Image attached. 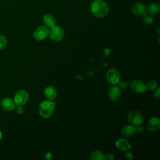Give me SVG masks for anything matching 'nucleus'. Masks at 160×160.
<instances>
[{"instance_id":"nucleus-1","label":"nucleus","mask_w":160,"mask_h":160,"mask_svg":"<svg viewBox=\"0 0 160 160\" xmlns=\"http://www.w3.org/2000/svg\"><path fill=\"white\" fill-rule=\"evenodd\" d=\"M91 14L96 18H103L109 12V8L103 0H94L91 5Z\"/></svg>"},{"instance_id":"nucleus-2","label":"nucleus","mask_w":160,"mask_h":160,"mask_svg":"<svg viewBox=\"0 0 160 160\" xmlns=\"http://www.w3.org/2000/svg\"><path fill=\"white\" fill-rule=\"evenodd\" d=\"M55 105L56 102L51 100L42 101L39 107V113L40 116L46 119L50 118L54 112Z\"/></svg>"},{"instance_id":"nucleus-3","label":"nucleus","mask_w":160,"mask_h":160,"mask_svg":"<svg viewBox=\"0 0 160 160\" xmlns=\"http://www.w3.org/2000/svg\"><path fill=\"white\" fill-rule=\"evenodd\" d=\"M128 121L134 126L141 125L144 121V117L142 113L137 110L130 111L128 116Z\"/></svg>"},{"instance_id":"nucleus-4","label":"nucleus","mask_w":160,"mask_h":160,"mask_svg":"<svg viewBox=\"0 0 160 160\" xmlns=\"http://www.w3.org/2000/svg\"><path fill=\"white\" fill-rule=\"evenodd\" d=\"M49 35L51 40L58 42L60 41L63 38L64 36V31L61 27L55 25L54 27L50 28Z\"/></svg>"},{"instance_id":"nucleus-5","label":"nucleus","mask_w":160,"mask_h":160,"mask_svg":"<svg viewBox=\"0 0 160 160\" xmlns=\"http://www.w3.org/2000/svg\"><path fill=\"white\" fill-rule=\"evenodd\" d=\"M29 93L24 89L19 90L14 95V101L17 106H23L29 100Z\"/></svg>"},{"instance_id":"nucleus-6","label":"nucleus","mask_w":160,"mask_h":160,"mask_svg":"<svg viewBox=\"0 0 160 160\" xmlns=\"http://www.w3.org/2000/svg\"><path fill=\"white\" fill-rule=\"evenodd\" d=\"M106 79L111 85L117 84L120 80V73L118 70L115 68L109 69L106 73Z\"/></svg>"},{"instance_id":"nucleus-7","label":"nucleus","mask_w":160,"mask_h":160,"mask_svg":"<svg viewBox=\"0 0 160 160\" xmlns=\"http://www.w3.org/2000/svg\"><path fill=\"white\" fill-rule=\"evenodd\" d=\"M49 28L44 25L40 26L34 30L33 32V37L38 41H42L49 35Z\"/></svg>"},{"instance_id":"nucleus-8","label":"nucleus","mask_w":160,"mask_h":160,"mask_svg":"<svg viewBox=\"0 0 160 160\" xmlns=\"http://www.w3.org/2000/svg\"><path fill=\"white\" fill-rule=\"evenodd\" d=\"M132 11L138 16H144L148 12L146 6L142 2H136L132 6Z\"/></svg>"},{"instance_id":"nucleus-9","label":"nucleus","mask_w":160,"mask_h":160,"mask_svg":"<svg viewBox=\"0 0 160 160\" xmlns=\"http://www.w3.org/2000/svg\"><path fill=\"white\" fill-rule=\"evenodd\" d=\"M131 88L133 92L137 94L144 93L146 91V87L144 82L141 80H134L131 84Z\"/></svg>"},{"instance_id":"nucleus-10","label":"nucleus","mask_w":160,"mask_h":160,"mask_svg":"<svg viewBox=\"0 0 160 160\" xmlns=\"http://www.w3.org/2000/svg\"><path fill=\"white\" fill-rule=\"evenodd\" d=\"M1 108L7 111H13L15 108L16 104L14 101L10 98H4L0 102Z\"/></svg>"},{"instance_id":"nucleus-11","label":"nucleus","mask_w":160,"mask_h":160,"mask_svg":"<svg viewBox=\"0 0 160 160\" xmlns=\"http://www.w3.org/2000/svg\"><path fill=\"white\" fill-rule=\"evenodd\" d=\"M121 95V91L118 86H116L115 84L110 88L108 92V96L111 101H118L120 98Z\"/></svg>"},{"instance_id":"nucleus-12","label":"nucleus","mask_w":160,"mask_h":160,"mask_svg":"<svg viewBox=\"0 0 160 160\" xmlns=\"http://www.w3.org/2000/svg\"><path fill=\"white\" fill-rule=\"evenodd\" d=\"M148 129L149 131L155 132L160 128V119L159 118L153 117L151 118L147 124Z\"/></svg>"},{"instance_id":"nucleus-13","label":"nucleus","mask_w":160,"mask_h":160,"mask_svg":"<svg viewBox=\"0 0 160 160\" xmlns=\"http://www.w3.org/2000/svg\"><path fill=\"white\" fill-rule=\"evenodd\" d=\"M44 93L46 98L51 101H54L56 99L57 95L56 89L51 85H48L44 88Z\"/></svg>"},{"instance_id":"nucleus-14","label":"nucleus","mask_w":160,"mask_h":160,"mask_svg":"<svg viewBox=\"0 0 160 160\" xmlns=\"http://www.w3.org/2000/svg\"><path fill=\"white\" fill-rule=\"evenodd\" d=\"M42 22L44 25L48 28H51L56 25V19L50 14H46L43 16Z\"/></svg>"},{"instance_id":"nucleus-15","label":"nucleus","mask_w":160,"mask_h":160,"mask_svg":"<svg viewBox=\"0 0 160 160\" xmlns=\"http://www.w3.org/2000/svg\"><path fill=\"white\" fill-rule=\"evenodd\" d=\"M136 129L134 126L127 124L124 126L121 129L122 134L125 137H131L135 134Z\"/></svg>"},{"instance_id":"nucleus-16","label":"nucleus","mask_w":160,"mask_h":160,"mask_svg":"<svg viewBox=\"0 0 160 160\" xmlns=\"http://www.w3.org/2000/svg\"><path fill=\"white\" fill-rule=\"evenodd\" d=\"M116 146L118 149L123 151H128L131 147L130 142L125 139H119L116 142Z\"/></svg>"},{"instance_id":"nucleus-17","label":"nucleus","mask_w":160,"mask_h":160,"mask_svg":"<svg viewBox=\"0 0 160 160\" xmlns=\"http://www.w3.org/2000/svg\"><path fill=\"white\" fill-rule=\"evenodd\" d=\"M147 11L149 14L154 16L160 11V4L158 2H152L147 8Z\"/></svg>"},{"instance_id":"nucleus-18","label":"nucleus","mask_w":160,"mask_h":160,"mask_svg":"<svg viewBox=\"0 0 160 160\" xmlns=\"http://www.w3.org/2000/svg\"><path fill=\"white\" fill-rule=\"evenodd\" d=\"M90 158L92 160H104L106 159V156L105 154L102 152L95 151L91 153Z\"/></svg>"},{"instance_id":"nucleus-19","label":"nucleus","mask_w":160,"mask_h":160,"mask_svg":"<svg viewBox=\"0 0 160 160\" xmlns=\"http://www.w3.org/2000/svg\"><path fill=\"white\" fill-rule=\"evenodd\" d=\"M157 86H158V84L154 80H150V81H148L147 83L146 84V89H148V90H150V91L154 90L157 88Z\"/></svg>"},{"instance_id":"nucleus-20","label":"nucleus","mask_w":160,"mask_h":160,"mask_svg":"<svg viewBox=\"0 0 160 160\" xmlns=\"http://www.w3.org/2000/svg\"><path fill=\"white\" fill-rule=\"evenodd\" d=\"M143 17V21L147 24H151L153 22L154 18L151 14H145Z\"/></svg>"},{"instance_id":"nucleus-21","label":"nucleus","mask_w":160,"mask_h":160,"mask_svg":"<svg viewBox=\"0 0 160 160\" xmlns=\"http://www.w3.org/2000/svg\"><path fill=\"white\" fill-rule=\"evenodd\" d=\"M7 39L4 36L0 35V51L5 48L7 44Z\"/></svg>"},{"instance_id":"nucleus-22","label":"nucleus","mask_w":160,"mask_h":160,"mask_svg":"<svg viewBox=\"0 0 160 160\" xmlns=\"http://www.w3.org/2000/svg\"><path fill=\"white\" fill-rule=\"evenodd\" d=\"M118 86L120 89H125L127 88L128 87V82L126 80L122 79V80H119V81L118 82Z\"/></svg>"},{"instance_id":"nucleus-23","label":"nucleus","mask_w":160,"mask_h":160,"mask_svg":"<svg viewBox=\"0 0 160 160\" xmlns=\"http://www.w3.org/2000/svg\"><path fill=\"white\" fill-rule=\"evenodd\" d=\"M153 96L158 100H159L160 99V88H159L155 89V91L153 93Z\"/></svg>"},{"instance_id":"nucleus-24","label":"nucleus","mask_w":160,"mask_h":160,"mask_svg":"<svg viewBox=\"0 0 160 160\" xmlns=\"http://www.w3.org/2000/svg\"><path fill=\"white\" fill-rule=\"evenodd\" d=\"M16 111L18 114H23L24 112V108L22 107V106H18V108H17V109H16Z\"/></svg>"},{"instance_id":"nucleus-25","label":"nucleus","mask_w":160,"mask_h":160,"mask_svg":"<svg viewBox=\"0 0 160 160\" xmlns=\"http://www.w3.org/2000/svg\"><path fill=\"white\" fill-rule=\"evenodd\" d=\"M138 128H136V131L139 133V134H141V133H142L143 132H144V128L141 126V125H139V126H137Z\"/></svg>"},{"instance_id":"nucleus-26","label":"nucleus","mask_w":160,"mask_h":160,"mask_svg":"<svg viewBox=\"0 0 160 160\" xmlns=\"http://www.w3.org/2000/svg\"><path fill=\"white\" fill-rule=\"evenodd\" d=\"M125 157H126V158L127 159H128V160H131V159H132V158H133L132 154H131V152H126V155H125Z\"/></svg>"},{"instance_id":"nucleus-27","label":"nucleus","mask_w":160,"mask_h":160,"mask_svg":"<svg viewBox=\"0 0 160 160\" xmlns=\"http://www.w3.org/2000/svg\"><path fill=\"white\" fill-rule=\"evenodd\" d=\"M105 156H106V159H108V160H112L114 159V155L111 153H109L106 154Z\"/></svg>"},{"instance_id":"nucleus-28","label":"nucleus","mask_w":160,"mask_h":160,"mask_svg":"<svg viewBox=\"0 0 160 160\" xmlns=\"http://www.w3.org/2000/svg\"><path fill=\"white\" fill-rule=\"evenodd\" d=\"M52 153L51 152H48L47 153H46V156H45V158L46 159H52Z\"/></svg>"},{"instance_id":"nucleus-29","label":"nucleus","mask_w":160,"mask_h":160,"mask_svg":"<svg viewBox=\"0 0 160 160\" xmlns=\"http://www.w3.org/2000/svg\"><path fill=\"white\" fill-rule=\"evenodd\" d=\"M2 132H1V131H0V140L2 139Z\"/></svg>"}]
</instances>
